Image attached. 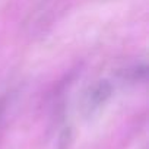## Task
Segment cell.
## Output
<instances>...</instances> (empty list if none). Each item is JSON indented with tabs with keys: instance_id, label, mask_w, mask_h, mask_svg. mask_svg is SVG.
<instances>
[{
	"instance_id": "6da1fadb",
	"label": "cell",
	"mask_w": 149,
	"mask_h": 149,
	"mask_svg": "<svg viewBox=\"0 0 149 149\" xmlns=\"http://www.w3.org/2000/svg\"><path fill=\"white\" fill-rule=\"evenodd\" d=\"M113 94V86L108 81H97L84 92L81 101V111L86 118L94 117L107 104Z\"/></svg>"
},
{
	"instance_id": "3957f363",
	"label": "cell",
	"mask_w": 149,
	"mask_h": 149,
	"mask_svg": "<svg viewBox=\"0 0 149 149\" xmlns=\"http://www.w3.org/2000/svg\"><path fill=\"white\" fill-rule=\"evenodd\" d=\"M5 110H6V101H5V98H0V123H2V120H3Z\"/></svg>"
},
{
	"instance_id": "7a4b0ae2",
	"label": "cell",
	"mask_w": 149,
	"mask_h": 149,
	"mask_svg": "<svg viewBox=\"0 0 149 149\" xmlns=\"http://www.w3.org/2000/svg\"><path fill=\"white\" fill-rule=\"evenodd\" d=\"M70 145H72V130L69 127H64L61 133L58 134L56 149H69Z\"/></svg>"
}]
</instances>
